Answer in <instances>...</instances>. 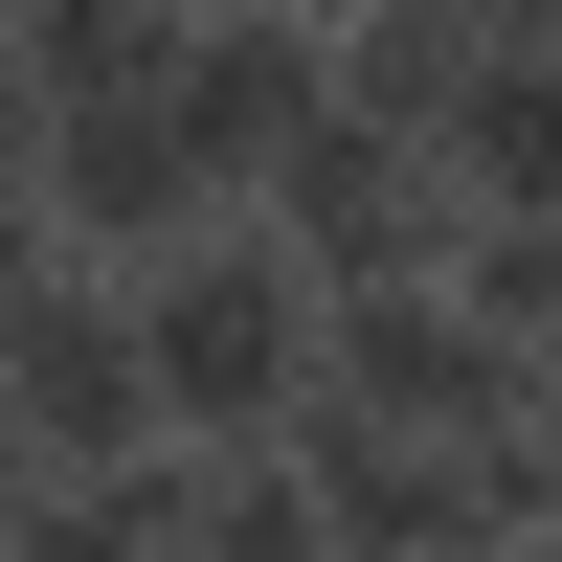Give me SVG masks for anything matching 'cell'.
Instances as JSON below:
<instances>
[{"label":"cell","instance_id":"cell-1","mask_svg":"<svg viewBox=\"0 0 562 562\" xmlns=\"http://www.w3.org/2000/svg\"><path fill=\"white\" fill-rule=\"evenodd\" d=\"M135 360H158V428L180 450H293L315 383H338V293L293 270L270 203H225V225H180V248L135 270Z\"/></svg>","mask_w":562,"mask_h":562},{"label":"cell","instance_id":"cell-2","mask_svg":"<svg viewBox=\"0 0 562 562\" xmlns=\"http://www.w3.org/2000/svg\"><path fill=\"white\" fill-rule=\"evenodd\" d=\"M315 405H360V428H428V450H540L562 428V383L518 338H495L450 270H383V293H338V383Z\"/></svg>","mask_w":562,"mask_h":562},{"label":"cell","instance_id":"cell-3","mask_svg":"<svg viewBox=\"0 0 562 562\" xmlns=\"http://www.w3.org/2000/svg\"><path fill=\"white\" fill-rule=\"evenodd\" d=\"M248 203L293 225V270H315V293H383V270H450V225H473V203H450V135H405L383 90H338V113H315L293 158L248 180Z\"/></svg>","mask_w":562,"mask_h":562},{"label":"cell","instance_id":"cell-4","mask_svg":"<svg viewBox=\"0 0 562 562\" xmlns=\"http://www.w3.org/2000/svg\"><path fill=\"white\" fill-rule=\"evenodd\" d=\"M0 405H23V473L180 450V428H158V360H135V270H45V293H0Z\"/></svg>","mask_w":562,"mask_h":562},{"label":"cell","instance_id":"cell-5","mask_svg":"<svg viewBox=\"0 0 562 562\" xmlns=\"http://www.w3.org/2000/svg\"><path fill=\"white\" fill-rule=\"evenodd\" d=\"M158 113L203 135L225 203H248V180L338 113V0H203V23H180V68H158Z\"/></svg>","mask_w":562,"mask_h":562},{"label":"cell","instance_id":"cell-6","mask_svg":"<svg viewBox=\"0 0 562 562\" xmlns=\"http://www.w3.org/2000/svg\"><path fill=\"white\" fill-rule=\"evenodd\" d=\"M23 158H45V225H68V270H158L180 225H225V158L158 113V90H135V113H45Z\"/></svg>","mask_w":562,"mask_h":562},{"label":"cell","instance_id":"cell-7","mask_svg":"<svg viewBox=\"0 0 562 562\" xmlns=\"http://www.w3.org/2000/svg\"><path fill=\"white\" fill-rule=\"evenodd\" d=\"M428 135H450V203H495V225H562V23L473 45Z\"/></svg>","mask_w":562,"mask_h":562},{"label":"cell","instance_id":"cell-8","mask_svg":"<svg viewBox=\"0 0 562 562\" xmlns=\"http://www.w3.org/2000/svg\"><path fill=\"white\" fill-rule=\"evenodd\" d=\"M180 23H203V0H0V90H23V113H135V90L180 68Z\"/></svg>","mask_w":562,"mask_h":562},{"label":"cell","instance_id":"cell-9","mask_svg":"<svg viewBox=\"0 0 562 562\" xmlns=\"http://www.w3.org/2000/svg\"><path fill=\"white\" fill-rule=\"evenodd\" d=\"M0 562H180V450H113V473H23V495H0Z\"/></svg>","mask_w":562,"mask_h":562},{"label":"cell","instance_id":"cell-10","mask_svg":"<svg viewBox=\"0 0 562 562\" xmlns=\"http://www.w3.org/2000/svg\"><path fill=\"white\" fill-rule=\"evenodd\" d=\"M180 562H338L293 450H180Z\"/></svg>","mask_w":562,"mask_h":562},{"label":"cell","instance_id":"cell-11","mask_svg":"<svg viewBox=\"0 0 562 562\" xmlns=\"http://www.w3.org/2000/svg\"><path fill=\"white\" fill-rule=\"evenodd\" d=\"M450 293H473L518 360H562V225H495V203H473V225H450Z\"/></svg>","mask_w":562,"mask_h":562},{"label":"cell","instance_id":"cell-12","mask_svg":"<svg viewBox=\"0 0 562 562\" xmlns=\"http://www.w3.org/2000/svg\"><path fill=\"white\" fill-rule=\"evenodd\" d=\"M428 23H473V45H518V23H562V0H428Z\"/></svg>","mask_w":562,"mask_h":562}]
</instances>
